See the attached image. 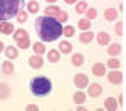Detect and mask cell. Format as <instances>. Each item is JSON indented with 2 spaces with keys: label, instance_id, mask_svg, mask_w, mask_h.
Listing matches in <instances>:
<instances>
[{
  "label": "cell",
  "instance_id": "cell-16",
  "mask_svg": "<svg viewBox=\"0 0 126 111\" xmlns=\"http://www.w3.org/2000/svg\"><path fill=\"white\" fill-rule=\"evenodd\" d=\"M94 37H96V35H94L91 30H82V34L79 35V40H81L82 44H89V42L94 39Z\"/></svg>",
  "mask_w": 126,
  "mask_h": 111
},
{
  "label": "cell",
  "instance_id": "cell-30",
  "mask_svg": "<svg viewBox=\"0 0 126 111\" xmlns=\"http://www.w3.org/2000/svg\"><path fill=\"white\" fill-rule=\"evenodd\" d=\"M27 17H29V12H25V10H19V14H17V20H19L20 24H24L25 20H27Z\"/></svg>",
  "mask_w": 126,
  "mask_h": 111
},
{
  "label": "cell",
  "instance_id": "cell-1",
  "mask_svg": "<svg viewBox=\"0 0 126 111\" xmlns=\"http://www.w3.org/2000/svg\"><path fill=\"white\" fill-rule=\"evenodd\" d=\"M62 29L64 25L59 22L56 17H39L35 20V30H37V35L44 42H52V40H57L62 35Z\"/></svg>",
  "mask_w": 126,
  "mask_h": 111
},
{
  "label": "cell",
  "instance_id": "cell-5",
  "mask_svg": "<svg viewBox=\"0 0 126 111\" xmlns=\"http://www.w3.org/2000/svg\"><path fill=\"white\" fill-rule=\"evenodd\" d=\"M74 84H76V88H79V89H84V88L89 86V78H87L84 72H78L74 76Z\"/></svg>",
  "mask_w": 126,
  "mask_h": 111
},
{
  "label": "cell",
  "instance_id": "cell-12",
  "mask_svg": "<svg viewBox=\"0 0 126 111\" xmlns=\"http://www.w3.org/2000/svg\"><path fill=\"white\" fill-rule=\"evenodd\" d=\"M118 108H119L118 99H114V98H106V101H104V110H108V111H116Z\"/></svg>",
  "mask_w": 126,
  "mask_h": 111
},
{
  "label": "cell",
  "instance_id": "cell-34",
  "mask_svg": "<svg viewBox=\"0 0 126 111\" xmlns=\"http://www.w3.org/2000/svg\"><path fill=\"white\" fill-rule=\"evenodd\" d=\"M25 110H27V111H37L39 108H37L35 104H29V106H25Z\"/></svg>",
  "mask_w": 126,
  "mask_h": 111
},
{
  "label": "cell",
  "instance_id": "cell-7",
  "mask_svg": "<svg viewBox=\"0 0 126 111\" xmlns=\"http://www.w3.org/2000/svg\"><path fill=\"white\" fill-rule=\"evenodd\" d=\"M101 93H103V86L99 82H93V84L87 86V96H91V98L101 96Z\"/></svg>",
  "mask_w": 126,
  "mask_h": 111
},
{
  "label": "cell",
  "instance_id": "cell-14",
  "mask_svg": "<svg viewBox=\"0 0 126 111\" xmlns=\"http://www.w3.org/2000/svg\"><path fill=\"white\" fill-rule=\"evenodd\" d=\"M61 50L59 49H50L47 50V61L49 62H59V59H61Z\"/></svg>",
  "mask_w": 126,
  "mask_h": 111
},
{
  "label": "cell",
  "instance_id": "cell-20",
  "mask_svg": "<svg viewBox=\"0 0 126 111\" xmlns=\"http://www.w3.org/2000/svg\"><path fill=\"white\" fill-rule=\"evenodd\" d=\"M72 99H74L76 104H84V103H86V93H82V91H76L74 96H72Z\"/></svg>",
  "mask_w": 126,
  "mask_h": 111
},
{
  "label": "cell",
  "instance_id": "cell-9",
  "mask_svg": "<svg viewBox=\"0 0 126 111\" xmlns=\"http://www.w3.org/2000/svg\"><path fill=\"white\" fill-rule=\"evenodd\" d=\"M14 32H15V25H12L9 20H3V22H0V34L12 35Z\"/></svg>",
  "mask_w": 126,
  "mask_h": 111
},
{
  "label": "cell",
  "instance_id": "cell-35",
  "mask_svg": "<svg viewBox=\"0 0 126 111\" xmlns=\"http://www.w3.org/2000/svg\"><path fill=\"white\" fill-rule=\"evenodd\" d=\"M64 2H66V3H67V5H72V3H74V5H76V3H78L79 0H64Z\"/></svg>",
  "mask_w": 126,
  "mask_h": 111
},
{
  "label": "cell",
  "instance_id": "cell-2",
  "mask_svg": "<svg viewBox=\"0 0 126 111\" xmlns=\"http://www.w3.org/2000/svg\"><path fill=\"white\" fill-rule=\"evenodd\" d=\"M20 9H24V0H0V22L17 17Z\"/></svg>",
  "mask_w": 126,
  "mask_h": 111
},
{
  "label": "cell",
  "instance_id": "cell-24",
  "mask_svg": "<svg viewBox=\"0 0 126 111\" xmlns=\"http://www.w3.org/2000/svg\"><path fill=\"white\" fill-rule=\"evenodd\" d=\"M10 96V88L7 86V84H0V99H7Z\"/></svg>",
  "mask_w": 126,
  "mask_h": 111
},
{
  "label": "cell",
  "instance_id": "cell-3",
  "mask_svg": "<svg viewBox=\"0 0 126 111\" xmlns=\"http://www.w3.org/2000/svg\"><path fill=\"white\" fill-rule=\"evenodd\" d=\"M50 91H52V82H50L49 78H46V76L32 78V81H30V93L34 96L44 98V96H47Z\"/></svg>",
  "mask_w": 126,
  "mask_h": 111
},
{
  "label": "cell",
  "instance_id": "cell-19",
  "mask_svg": "<svg viewBox=\"0 0 126 111\" xmlns=\"http://www.w3.org/2000/svg\"><path fill=\"white\" fill-rule=\"evenodd\" d=\"M119 52H121V46H119V44H109V46H108V54H109L111 57H116Z\"/></svg>",
  "mask_w": 126,
  "mask_h": 111
},
{
  "label": "cell",
  "instance_id": "cell-26",
  "mask_svg": "<svg viewBox=\"0 0 126 111\" xmlns=\"http://www.w3.org/2000/svg\"><path fill=\"white\" fill-rule=\"evenodd\" d=\"M2 72H5V74H14V64H12L10 61H5V62L2 64Z\"/></svg>",
  "mask_w": 126,
  "mask_h": 111
},
{
  "label": "cell",
  "instance_id": "cell-13",
  "mask_svg": "<svg viewBox=\"0 0 126 111\" xmlns=\"http://www.w3.org/2000/svg\"><path fill=\"white\" fill-rule=\"evenodd\" d=\"M71 64H72L74 67H81V66L84 64V56H82L81 52L72 54V57H71Z\"/></svg>",
  "mask_w": 126,
  "mask_h": 111
},
{
  "label": "cell",
  "instance_id": "cell-36",
  "mask_svg": "<svg viewBox=\"0 0 126 111\" xmlns=\"http://www.w3.org/2000/svg\"><path fill=\"white\" fill-rule=\"evenodd\" d=\"M5 50V47H3V42H0V52H3Z\"/></svg>",
  "mask_w": 126,
  "mask_h": 111
},
{
  "label": "cell",
  "instance_id": "cell-18",
  "mask_svg": "<svg viewBox=\"0 0 126 111\" xmlns=\"http://www.w3.org/2000/svg\"><path fill=\"white\" fill-rule=\"evenodd\" d=\"M59 12H61V9H59L57 5H49V7H46V15H49V17H56L57 19V15H59Z\"/></svg>",
  "mask_w": 126,
  "mask_h": 111
},
{
  "label": "cell",
  "instance_id": "cell-32",
  "mask_svg": "<svg viewBox=\"0 0 126 111\" xmlns=\"http://www.w3.org/2000/svg\"><path fill=\"white\" fill-rule=\"evenodd\" d=\"M69 19V15H67V12H64V10H61L59 12V15H57V20L61 22V24H66Z\"/></svg>",
  "mask_w": 126,
  "mask_h": 111
},
{
  "label": "cell",
  "instance_id": "cell-15",
  "mask_svg": "<svg viewBox=\"0 0 126 111\" xmlns=\"http://www.w3.org/2000/svg\"><path fill=\"white\" fill-rule=\"evenodd\" d=\"M5 57L7 59H15V57H19V50H17V47L15 46H7L5 47Z\"/></svg>",
  "mask_w": 126,
  "mask_h": 111
},
{
  "label": "cell",
  "instance_id": "cell-33",
  "mask_svg": "<svg viewBox=\"0 0 126 111\" xmlns=\"http://www.w3.org/2000/svg\"><path fill=\"white\" fill-rule=\"evenodd\" d=\"M114 30H116L118 35H123V22H116V25H114Z\"/></svg>",
  "mask_w": 126,
  "mask_h": 111
},
{
  "label": "cell",
  "instance_id": "cell-29",
  "mask_svg": "<svg viewBox=\"0 0 126 111\" xmlns=\"http://www.w3.org/2000/svg\"><path fill=\"white\" fill-rule=\"evenodd\" d=\"M62 35H64V37H72V35H74V27H72V25H64Z\"/></svg>",
  "mask_w": 126,
  "mask_h": 111
},
{
  "label": "cell",
  "instance_id": "cell-8",
  "mask_svg": "<svg viewBox=\"0 0 126 111\" xmlns=\"http://www.w3.org/2000/svg\"><path fill=\"white\" fill-rule=\"evenodd\" d=\"M29 66L32 69H40L42 66H44V59H42V56L40 54H34V56H30L29 57Z\"/></svg>",
  "mask_w": 126,
  "mask_h": 111
},
{
  "label": "cell",
  "instance_id": "cell-17",
  "mask_svg": "<svg viewBox=\"0 0 126 111\" xmlns=\"http://www.w3.org/2000/svg\"><path fill=\"white\" fill-rule=\"evenodd\" d=\"M59 50H61L62 54H71V52H72V44H71L69 40H61V42H59Z\"/></svg>",
  "mask_w": 126,
  "mask_h": 111
},
{
  "label": "cell",
  "instance_id": "cell-37",
  "mask_svg": "<svg viewBox=\"0 0 126 111\" xmlns=\"http://www.w3.org/2000/svg\"><path fill=\"white\" fill-rule=\"evenodd\" d=\"M46 2H47V3H50V5H52V3H56V2H57V0H46Z\"/></svg>",
  "mask_w": 126,
  "mask_h": 111
},
{
  "label": "cell",
  "instance_id": "cell-31",
  "mask_svg": "<svg viewBox=\"0 0 126 111\" xmlns=\"http://www.w3.org/2000/svg\"><path fill=\"white\" fill-rule=\"evenodd\" d=\"M96 17H97V10L96 9H87L86 10V19L93 20V19H96Z\"/></svg>",
  "mask_w": 126,
  "mask_h": 111
},
{
  "label": "cell",
  "instance_id": "cell-27",
  "mask_svg": "<svg viewBox=\"0 0 126 111\" xmlns=\"http://www.w3.org/2000/svg\"><path fill=\"white\" fill-rule=\"evenodd\" d=\"M78 25H79V29H81V30H89V29H91V20H89V19H81L78 22Z\"/></svg>",
  "mask_w": 126,
  "mask_h": 111
},
{
  "label": "cell",
  "instance_id": "cell-38",
  "mask_svg": "<svg viewBox=\"0 0 126 111\" xmlns=\"http://www.w3.org/2000/svg\"><path fill=\"white\" fill-rule=\"evenodd\" d=\"M0 71H2V66H0Z\"/></svg>",
  "mask_w": 126,
  "mask_h": 111
},
{
  "label": "cell",
  "instance_id": "cell-25",
  "mask_svg": "<svg viewBox=\"0 0 126 111\" xmlns=\"http://www.w3.org/2000/svg\"><path fill=\"white\" fill-rule=\"evenodd\" d=\"M87 9H89V7H87V0H81V2L76 3V12H78V14H86Z\"/></svg>",
  "mask_w": 126,
  "mask_h": 111
},
{
  "label": "cell",
  "instance_id": "cell-6",
  "mask_svg": "<svg viewBox=\"0 0 126 111\" xmlns=\"http://www.w3.org/2000/svg\"><path fill=\"white\" fill-rule=\"evenodd\" d=\"M106 78H108V81H109L111 84H116V86L123 82V74H121L118 69H111V72H108Z\"/></svg>",
  "mask_w": 126,
  "mask_h": 111
},
{
  "label": "cell",
  "instance_id": "cell-4",
  "mask_svg": "<svg viewBox=\"0 0 126 111\" xmlns=\"http://www.w3.org/2000/svg\"><path fill=\"white\" fill-rule=\"evenodd\" d=\"M12 35H14L15 44L19 46V49H29L30 47V37L25 29H17Z\"/></svg>",
  "mask_w": 126,
  "mask_h": 111
},
{
  "label": "cell",
  "instance_id": "cell-11",
  "mask_svg": "<svg viewBox=\"0 0 126 111\" xmlns=\"http://www.w3.org/2000/svg\"><path fill=\"white\" fill-rule=\"evenodd\" d=\"M106 64H103V62H96L94 66H93V74L97 76V78H101V76H104L106 74Z\"/></svg>",
  "mask_w": 126,
  "mask_h": 111
},
{
  "label": "cell",
  "instance_id": "cell-23",
  "mask_svg": "<svg viewBox=\"0 0 126 111\" xmlns=\"http://www.w3.org/2000/svg\"><path fill=\"white\" fill-rule=\"evenodd\" d=\"M32 50L35 52V54H46V46H44V42H35V44H32Z\"/></svg>",
  "mask_w": 126,
  "mask_h": 111
},
{
  "label": "cell",
  "instance_id": "cell-21",
  "mask_svg": "<svg viewBox=\"0 0 126 111\" xmlns=\"http://www.w3.org/2000/svg\"><path fill=\"white\" fill-rule=\"evenodd\" d=\"M27 12L29 14H37L39 12V2L37 0H30L27 3Z\"/></svg>",
  "mask_w": 126,
  "mask_h": 111
},
{
  "label": "cell",
  "instance_id": "cell-10",
  "mask_svg": "<svg viewBox=\"0 0 126 111\" xmlns=\"http://www.w3.org/2000/svg\"><path fill=\"white\" fill-rule=\"evenodd\" d=\"M96 40H97L99 46H109V44H111V35H109L108 32H97Z\"/></svg>",
  "mask_w": 126,
  "mask_h": 111
},
{
  "label": "cell",
  "instance_id": "cell-22",
  "mask_svg": "<svg viewBox=\"0 0 126 111\" xmlns=\"http://www.w3.org/2000/svg\"><path fill=\"white\" fill-rule=\"evenodd\" d=\"M104 19L109 20V22L116 20V19H118V12H116V9H108L106 12H104Z\"/></svg>",
  "mask_w": 126,
  "mask_h": 111
},
{
  "label": "cell",
  "instance_id": "cell-28",
  "mask_svg": "<svg viewBox=\"0 0 126 111\" xmlns=\"http://www.w3.org/2000/svg\"><path fill=\"white\" fill-rule=\"evenodd\" d=\"M109 69H119V66H121V62L116 59V57H111V59L108 61V64H106Z\"/></svg>",
  "mask_w": 126,
  "mask_h": 111
}]
</instances>
